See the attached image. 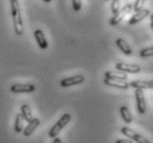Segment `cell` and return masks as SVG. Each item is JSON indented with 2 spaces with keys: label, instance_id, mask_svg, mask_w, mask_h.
<instances>
[{
  "label": "cell",
  "instance_id": "obj_1",
  "mask_svg": "<svg viewBox=\"0 0 153 143\" xmlns=\"http://www.w3.org/2000/svg\"><path fill=\"white\" fill-rule=\"evenodd\" d=\"M11 9V16L13 21L14 32L17 35L23 34V22H22V16H21L20 4L19 0H9Z\"/></svg>",
  "mask_w": 153,
  "mask_h": 143
},
{
  "label": "cell",
  "instance_id": "obj_2",
  "mask_svg": "<svg viewBox=\"0 0 153 143\" xmlns=\"http://www.w3.org/2000/svg\"><path fill=\"white\" fill-rule=\"evenodd\" d=\"M71 119H72V116H71L70 113H64V115H62V117L59 119V121L56 122L55 124L50 129V131H49L50 138L53 139V138H55V136H59V133L62 131V129H64V128L66 127L67 123L71 121Z\"/></svg>",
  "mask_w": 153,
  "mask_h": 143
},
{
  "label": "cell",
  "instance_id": "obj_3",
  "mask_svg": "<svg viewBox=\"0 0 153 143\" xmlns=\"http://www.w3.org/2000/svg\"><path fill=\"white\" fill-rule=\"evenodd\" d=\"M132 12V4H126L123 8H120L119 11L116 14H114V17L110 20V24L111 25H117L125 19L126 16H128L129 13Z\"/></svg>",
  "mask_w": 153,
  "mask_h": 143
},
{
  "label": "cell",
  "instance_id": "obj_4",
  "mask_svg": "<svg viewBox=\"0 0 153 143\" xmlns=\"http://www.w3.org/2000/svg\"><path fill=\"white\" fill-rule=\"evenodd\" d=\"M120 131H121V133L123 134V136H128L129 139H132L133 141H136L137 143H151L146 138H144V136L139 134V133H137L136 131H133L132 129H130V128H128V127H123V128H121Z\"/></svg>",
  "mask_w": 153,
  "mask_h": 143
},
{
  "label": "cell",
  "instance_id": "obj_5",
  "mask_svg": "<svg viewBox=\"0 0 153 143\" xmlns=\"http://www.w3.org/2000/svg\"><path fill=\"white\" fill-rule=\"evenodd\" d=\"M117 70L123 72V73L138 74L141 72V66L138 64H127V63H117L116 64Z\"/></svg>",
  "mask_w": 153,
  "mask_h": 143
},
{
  "label": "cell",
  "instance_id": "obj_6",
  "mask_svg": "<svg viewBox=\"0 0 153 143\" xmlns=\"http://www.w3.org/2000/svg\"><path fill=\"white\" fill-rule=\"evenodd\" d=\"M134 96H136L138 111H139L140 115H144L146 111V98H144V94H143V90L142 89H136Z\"/></svg>",
  "mask_w": 153,
  "mask_h": 143
},
{
  "label": "cell",
  "instance_id": "obj_7",
  "mask_svg": "<svg viewBox=\"0 0 153 143\" xmlns=\"http://www.w3.org/2000/svg\"><path fill=\"white\" fill-rule=\"evenodd\" d=\"M85 78H84L83 75H76V76H72V77H67V78H64V79L61 80V87L66 88L70 87V86H74V85H79L82 84Z\"/></svg>",
  "mask_w": 153,
  "mask_h": 143
},
{
  "label": "cell",
  "instance_id": "obj_8",
  "mask_svg": "<svg viewBox=\"0 0 153 143\" xmlns=\"http://www.w3.org/2000/svg\"><path fill=\"white\" fill-rule=\"evenodd\" d=\"M10 90L14 94L21 93H33L35 90V86L32 84H14L10 87Z\"/></svg>",
  "mask_w": 153,
  "mask_h": 143
},
{
  "label": "cell",
  "instance_id": "obj_9",
  "mask_svg": "<svg viewBox=\"0 0 153 143\" xmlns=\"http://www.w3.org/2000/svg\"><path fill=\"white\" fill-rule=\"evenodd\" d=\"M130 87L134 89H152L153 82L152 80H133L129 84Z\"/></svg>",
  "mask_w": 153,
  "mask_h": 143
},
{
  "label": "cell",
  "instance_id": "obj_10",
  "mask_svg": "<svg viewBox=\"0 0 153 143\" xmlns=\"http://www.w3.org/2000/svg\"><path fill=\"white\" fill-rule=\"evenodd\" d=\"M33 35H34L35 42H36V44H38L39 46H40V49H42V50L48 49L49 44H48L45 35H44V33H43L42 30H35Z\"/></svg>",
  "mask_w": 153,
  "mask_h": 143
},
{
  "label": "cell",
  "instance_id": "obj_11",
  "mask_svg": "<svg viewBox=\"0 0 153 143\" xmlns=\"http://www.w3.org/2000/svg\"><path fill=\"white\" fill-rule=\"evenodd\" d=\"M40 123H41V121H40V119L39 118H32L31 120L28 122L27 127L23 129V134H25V136H31L32 133L35 131V129L40 126Z\"/></svg>",
  "mask_w": 153,
  "mask_h": 143
},
{
  "label": "cell",
  "instance_id": "obj_12",
  "mask_svg": "<svg viewBox=\"0 0 153 143\" xmlns=\"http://www.w3.org/2000/svg\"><path fill=\"white\" fill-rule=\"evenodd\" d=\"M104 83L107 86H110V87H115L119 88V89H128L130 86H129V83H127L126 80H119V79H108V78H105Z\"/></svg>",
  "mask_w": 153,
  "mask_h": 143
},
{
  "label": "cell",
  "instance_id": "obj_13",
  "mask_svg": "<svg viewBox=\"0 0 153 143\" xmlns=\"http://www.w3.org/2000/svg\"><path fill=\"white\" fill-rule=\"evenodd\" d=\"M149 14H151V13H150V10H148V9H142V10L138 11V12H136V13L131 17V19L129 20V24H136L138 22L142 21L143 19L148 17Z\"/></svg>",
  "mask_w": 153,
  "mask_h": 143
},
{
  "label": "cell",
  "instance_id": "obj_14",
  "mask_svg": "<svg viewBox=\"0 0 153 143\" xmlns=\"http://www.w3.org/2000/svg\"><path fill=\"white\" fill-rule=\"evenodd\" d=\"M105 78L126 80L128 79V75H127V73H123V72H120V70H109V72L105 73Z\"/></svg>",
  "mask_w": 153,
  "mask_h": 143
},
{
  "label": "cell",
  "instance_id": "obj_15",
  "mask_svg": "<svg viewBox=\"0 0 153 143\" xmlns=\"http://www.w3.org/2000/svg\"><path fill=\"white\" fill-rule=\"evenodd\" d=\"M116 45L118 46V49L120 50L123 54H126V55H131V54H132L131 46L129 45L123 39H117V40H116Z\"/></svg>",
  "mask_w": 153,
  "mask_h": 143
},
{
  "label": "cell",
  "instance_id": "obj_16",
  "mask_svg": "<svg viewBox=\"0 0 153 143\" xmlns=\"http://www.w3.org/2000/svg\"><path fill=\"white\" fill-rule=\"evenodd\" d=\"M120 115H121V118L123 119V121L126 123H131L132 122V115H131V112H130L127 106L120 107Z\"/></svg>",
  "mask_w": 153,
  "mask_h": 143
},
{
  "label": "cell",
  "instance_id": "obj_17",
  "mask_svg": "<svg viewBox=\"0 0 153 143\" xmlns=\"http://www.w3.org/2000/svg\"><path fill=\"white\" fill-rule=\"evenodd\" d=\"M21 115H22V117L25 119V121H27V122H29L33 118V117H32L31 109H30V107H29L27 104H23V105L21 106Z\"/></svg>",
  "mask_w": 153,
  "mask_h": 143
},
{
  "label": "cell",
  "instance_id": "obj_18",
  "mask_svg": "<svg viewBox=\"0 0 153 143\" xmlns=\"http://www.w3.org/2000/svg\"><path fill=\"white\" fill-rule=\"evenodd\" d=\"M23 122H25V119H23L22 115L18 113L17 117H16V122H14V131L17 133H20L23 131Z\"/></svg>",
  "mask_w": 153,
  "mask_h": 143
},
{
  "label": "cell",
  "instance_id": "obj_19",
  "mask_svg": "<svg viewBox=\"0 0 153 143\" xmlns=\"http://www.w3.org/2000/svg\"><path fill=\"white\" fill-rule=\"evenodd\" d=\"M144 4H146V0H136L134 4L132 6V10L136 11V12L142 10L143 7H144Z\"/></svg>",
  "mask_w": 153,
  "mask_h": 143
},
{
  "label": "cell",
  "instance_id": "obj_20",
  "mask_svg": "<svg viewBox=\"0 0 153 143\" xmlns=\"http://www.w3.org/2000/svg\"><path fill=\"white\" fill-rule=\"evenodd\" d=\"M139 55L141 56V57H149V56H152L153 55V47L152 46H150V47L141 50L139 53Z\"/></svg>",
  "mask_w": 153,
  "mask_h": 143
},
{
  "label": "cell",
  "instance_id": "obj_21",
  "mask_svg": "<svg viewBox=\"0 0 153 143\" xmlns=\"http://www.w3.org/2000/svg\"><path fill=\"white\" fill-rule=\"evenodd\" d=\"M120 9V0H112L111 2V12L116 14Z\"/></svg>",
  "mask_w": 153,
  "mask_h": 143
},
{
  "label": "cell",
  "instance_id": "obj_22",
  "mask_svg": "<svg viewBox=\"0 0 153 143\" xmlns=\"http://www.w3.org/2000/svg\"><path fill=\"white\" fill-rule=\"evenodd\" d=\"M72 7L73 10L78 12L82 9V0H72Z\"/></svg>",
  "mask_w": 153,
  "mask_h": 143
},
{
  "label": "cell",
  "instance_id": "obj_23",
  "mask_svg": "<svg viewBox=\"0 0 153 143\" xmlns=\"http://www.w3.org/2000/svg\"><path fill=\"white\" fill-rule=\"evenodd\" d=\"M116 143H133V142L129 139H119L116 141Z\"/></svg>",
  "mask_w": 153,
  "mask_h": 143
},
{
  "label": "cell",
  "instance_id": "obj_24",
  "mask_svg": "<svg viewBox=\"0 0 153 143\" xmlns=\"http://www.w3.org/2000/svg\"><path fill=\"white\" fill-rule=\"evenodd\" d=\"M52 143H62V140L59 139V138H57V136H55V138H53Z\"/></svg>",
  "mask_w": 153,
  "mask_h": 143
},
{
  "label": "cell",
  "instance_id": "obj_25",
  "mask_svg": "<svg viewBox=\"0 0 153 143\" xmlns=\"http://www.w3.org/2000/svg\"><path fill=\"white\" fill-rule=\"evenodd\" d=\"M43 1H44V2H48V4H49V2H51L52 0H43Z\"/></svg>",
  "mask_w": 153,
  "mask_h": 143
},
{
  "label": "cell",
  "instance_id": "obj_26",
  "mask_svg": "<svg viewBox=\"0 0 153 143\" xmlns=\"http://www.w3.org/2000/svg\"><path fill=\"white\" fill-rule=\"evenodd\" d=\"M105 1H109V0H105Z\"/></svg>",
  "mask_w": 153,
  "mask_h": 143
}]
</instances>
